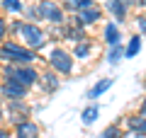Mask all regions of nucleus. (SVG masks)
<instances>
[{
    "mask_svg": "<svg viewBox=\"0 0 146 138\" xmlns=\"http://www.w3.org/2000/svg\"><path fill=\"white\" fill-rule=\"evenodd\" d=\"M0 61L3 63H15V66H34L39 61V53L27 49L25 44L5 41V44L0 46Z\"/></svg>",
    "mask_w": 146,
    "mask_h": 138,
    "instance_id": "obj_1",
    "label": "nucleus"
},
{
    "mask_svg": "<svg viewBox=\"0 0 146 138\" xmlns=\"http://www.w3.org/2000/svg\"><path fill=\"white\" fill-rule=\"evenodd\" d=\"M3 78L5 80H15L25 87H34L42 78V73L36 70L34 66H15V63H5L3 66Z\"/></svg>",
    "mask_w": 146,
    "mask_h": 138,
    "instance_id": "obj_2",
    "label": "nucleus"
},
{
    "mask_svg": "<svg viewBox=\"0 0 146 138\" xmlns=\"http://www.w3.org/2000/svg\"><path fill=\"white\" fill-rule=\"evenodd\" d=\"M20 39H22V44H25L27 49H32V51L39 53L44 49V44H46V32L36 24V22H25L22 29H20Z\"/></svg>",
    "mask_w": 146,
    "mask_h": 138,
    "instance_id": "obj_3",
    "label": "nucleus"
},
{
    "mask_svg": "<svg viewBox=\"0 0 146 138\" xmlns=\"http://www.w3.org/2000/svg\"><path fill=\"white\" fill-rule=\"evenodd\" d=\"M73 61H76L73 53H68L61 46H54L51 51H49V56H46L49 68H51L54 73H58V75H71L73 73Z\"/></svg>",
    "mask_w": 146,
    "mask_h": 138,
    "instance_id": "obj_4",
    "label": "nucleus"
},
{
    "mask_svg": "<svg viewBox=\"0 0 146 138\" xmlns=\"http://www.w3.org/2000/svg\"><path fill=\"white\" fill-rule=\"evenodd\" d=\"M36 10H39V20L49 22L51 27H63L66 24V10L58 3H54V0H39Z\"/></svg>",
    "mask_w": 146,
    "mask_h": 138,
    "instance_id": "obj_5",
    "label": "nucleus"
},
{
    "mask_svg": "<svg viewBox=\"0 0 146 138\" xmlns=\"http://www.w3.org/2000/svg\"><path fill=\"white\" fill-rule=\"evenodd\" d=\"M27 95H29V87L20 85V82H15V80H5V78H3V82H0V97L5 99V102L25 99Z\"/></svg>",
    "mask_w": 146,
    "mask_h": 138,
    "instance_id": "obj_6",
    "label": "nucleus"
},
{
    "mask_svg": "<svg viewBox=\"0 0 146 138\" xmlns=\"http://www.w3.org/2000/svg\"><path fill=\"white\" fill-rule=\"evenodd\" d=\"M100 20H102V7H98V5L88 7V10H80L78 15H76V22H78L80 27H90V24H95V22H100Z\"/></svg>",
    "mask_w": 146,
    "mask_h": 138,
    "instance_id": "obj_7",
    "label": "nucleus"
},
{
    "mask_svg": "<svg viewBox=\"0 0 146 138\" xmlns=\"http://www.w3.org/2000/svg\"><path fill=\"white\" fill-rule=\"evenodd\" d=\"M102 39L107 46H119L122 44V32H119V24L117 22H107L102 27Z\"/></svg>",
    "mask_w": 146,
    "mask_h": 138,
    "instance_id": "obj_8",
    "label": "nucleus"
},
{
    "mask_svg": "<svg viewBox=\"0 0 146 138\" xmlns=\"http://www.w3.org/2000/svg\"><path fill=\"white\" fill-rule=\"evenodd\" d=\"M12 136L15 138H39V126H36L32 119H27V121H22V124L15 126Z\"/></svg>",
    "mask_w": 146,
    "mask_h": 138,
    "instance_id": "obj_9",
    "label": "nucleus"
},
{
    "mask_svg": "<svg viewBox=\"0 0 146 138\" xmlns=\"http://www.w3.org/2000/svg\"><path fill=\"white\" fill-rule=\"evenodd\" d=\"M105 10L115 17L117 22H124L127 20V12H129V5L122 3V0H107V3H105Z\"/></svg>",
    "mask_w": 146,
    "mask_h": 138,
    "instance_id": "obj_10",
    "label": "nucleus"
},
{
    "mask_svg": "<svg viewBox=\"0 0 146 138\" xmlns=\"http://www.w3.org/2000/svg\"><path fill=\"white\" fill-rule=\"evenodd\" d=\"M124 119H127V131H134V133H139V136L146 138V116H141L136 112V114H129Z\"/></svg>",
    "mask_w": 146,
    "mask_h": 138,
    "instance_id": "obj_11",
    "label": "nucleus"
},
{
    "mask_svg": "<svg viewBox=\"0 0 146 138\" xmlns=\"http://www.w3.org/2000/svg\"><path fill=\"white\" fill-rule=\"evenodd\" d=\"M95 5V0H63L61 7L68 12V15H78L80 10H88V7Z\"/></svg>",
    "mask_w": 146,
    "mask_h": 138,
    "instance_id": "obj_12",
    "label": "nucleus"
},
{
    "mask_svg": "<svg viewBox=\"0 0 146 138\" xmlns=\"http://www.w3.org/2000/svg\"><path fill=\"white\" fill-rule=\"evenodd\" d=\"M73 58H78V61H88L90 56H93V44H90V39H83L78 41V44L73 46Z\"/></svg>",
    "mask_w": 146,
    "mask_h": 138,
    "instance_id": "obj_13",
    "label": "nucleus"
},
{
    "mask_svg": "<svg viewBox=\"0 0 146 138\" xmlns=\"http://www.w3.org/2000/svg\"><path fill=\"white\" fill-rule=\"evenodd\" d=\"M39 82H42L44 92H54V90H58V73H54V70H44L42 78H39Z\"/></svg>",
    "mask_w": 146,
    "mask_h": 138,
    "instance_id": "obj_14",
    "label": "nucleus"
},
{
    "mask_svg": "<svg viewBox=\"0 0 146 138\" xmlns=\"http://www.w3.org/2000/svg\"><path fill=\"white\" fill-rule=\"evenodd\" d=\"M115 85V80H112V78H102V80H98L95 82L93 87H90V92H88V97L90 99H95V97H100V95H105V92L110 90V87Z\"/></svg>",
    "mask_w": 146,
    "mask_h": 138,
    "instance_id": "obj_15",
    "label": "nucleus"
},
{
    "mask_svg": "<svg viewBox=\"0 0 146 138\" xmlns=\"http://www.w3.org/2000/svg\"><path fill=\"white\" fill-rule=\"evenodd\" d=\"M139 51H141V34H134L129 36V41L124 46V58H134Z\"/></svg>",
    "mask_w": 146,
    "mask_h": 138,
    "instance_id": "obj_16",
    "label": "nucleus"
},
{
    "mask_svg": "<svg viewBox=\"0 0 146 138\" xmlns=\"http://www.w3.org/2000/svg\"><path fill=\"white\" fill-rule=\"evenodd\" d=\"M98 114H100L98 104H90V107H85V109H83V114H80V121H83L85 126H90V124L98 121Z\"/></svg>",
    "mask_w": 146,
    "mask_h": 138,
    "instance_id": "obj_17",
    "label": "nucleus"
},
{
    "mask_svg": "<svg viewBox=\"0 0 146 138\" xmlns=\"http://www.w3.org/2000/svg\"><path fill=\"white\" fill-rule=\"evenodd\" d=\"M124 58V46H110L107 49V63H112V66H117V63Z\"/></svg>",
    "mask_w": 146,
    "mask_h": 138,
    "instance_id": "obj_18",
    "label": "nucleus"
},
{
    "mask_svg": "<svg viewBox=\"0 0 146 138\" xmlns=\"http://www.w3.org/2000/svg\"><path fill=\"white\" fill-rule=\"evenodd\" d=\"M122 136H124V131H122L119 124H110V126L100 133V138H122Z\"/></svg>",
    "mask_w": 146,
    "mask_h": 138,
    "instance_id": "obj_19",
    "label": "nucleus"
},
{
    "mask_svg": "<svg viewBox=\"0 0 146 138\" xmlns=\"http://www.w3.org/2000/svg\"><path fill=\"white\" fill-rule=\"evenodd\" d=\"M3 12H25L22 0H3Z\"/></svg>",
    "mask_w": 146,
    "mask_h": 138,
    "instance_id": "obj_20",
    "label": "nucleus"
},
{
    "mask_svg": "<svg viewBox=\"0 0 146 138\" xmlns=\"http://www.w3.org/2000/svg\"><path fill=\"white\" fill-rule=\"evenodd\" d=\"M7 32H10L7 29V20H5V15H0V46L7 41Z\"/></svg>",
    "mask_w": 146,
    "mask_h": 138,
    "instance_id": "obj_21",
    "label": "nucleus"
},
{
    "mask_svg": "<svg viewBox=\"0 0 146 138\" xmlns=\"http://www.w3.org/2000/svg\"><path fill=\"white\" fill-rule=\"evenodd\" d=\"M136 24H139V34L146 36V17H139V20H136Z\"/></svg>",
    "mask_w": 146,
    "mask_h": 138,
    "instance_id": "obj_22",
    "label": "nucleus"
},
{
    "mask_svg": "<svg viewBox=\"0 0 146 138\" xmlns=\"http://www.w3.org/2000/svg\"><path fill=\"white\" fill-rule=\"evenodd\" d=\"M139 114H141V116H146V97L141 99V104H139Z\"/></svg>",
    "mask_w": 146,
    "mask_h": 138,
    "instance_id": "obj_23",
    "label": "nucleus"
},
{
    "mask_svg": "<svg viewBox=\"0 0 146 138\" xmlns=\"http://www.w3.org/2000/svg\"><path fill=\"white\" fill-rule=\"evenodd\" d=\"M0 138H10V128H5V126H0Z\"/></svg>",
    "mask_w": 146,
    "mask_h": 138,
    "instance_id": "obj_24",
    "label": "nucleus"
},
{
    "mask_svg": "<svg viewBox=\"0 0 146 138\" xmlns=\"http://www.w3.org/2000/svg\"><path fill=\"white\" fill-rule=\"evenodd\" d=\"M122 138H144V136H139V133H134V131H127Z\"/></svg>",
    "mask_w": 146,
    "mask_h": 138,
    "instance_id": "obj_25",
    "label": "nucleus"
},
{
    "mask_svg": "<svg viewBox=\"0 0 146 138\" xmlns=\"http://www.w3.org/2000/svg\"><path fill=\"white\" fill-rule=\"evenodd\" d=\"M131 5H136V7H146V0H131Z\"/></svg>",
    "mask_w": 146,
    "mask_h": 138,
    "instance_id": "obj_26",
    "label": "nucleus"
},
{
    "mask_svg": "<svg viewBox=\"0 0 146 138\" xmlns=\"http://www.w3.org/2000/svg\"><path fill=\"white\" fill-rule=\"evenodd\" d=\"M3 119H5V112H3V104H0V121H3Z\"/></svg>",
    "mask_w": 146,
    "mask_h": 138,
    "instance_id": "obj_27",
    "label": "nucleus"
},
{
    "mask_svg": "<svg viewBox=\"0 0 146 138\" xmlns=\"http://www.w3.org/2000/svg\"><path fill=\"white\" fill-rule=\"evenodd\" d=\"M0 82H3V66H0Z\"/></svg>",
    "mask_w": 146,
    "mask_h": 138,
    "instance_id": "obj_28",
    "label": "nucleus"
}]
</instances>
